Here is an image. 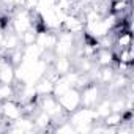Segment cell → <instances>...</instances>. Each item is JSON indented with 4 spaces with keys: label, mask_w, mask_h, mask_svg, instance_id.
I'll return each instance as SVG.
<instances>
[{
    "label": "cell",
    "mask_w": 134,
    "mask_h": 134,
    "mask_svg": "<svg viewBox=\"0 0 134 134\" xmlns=\"http://www.w3.org/2000/svg\"><path fill=\"white\" fill-rule=\"evenodd\" d=\"M0 84H16V66L5 58L0 65Z\"/></svg>",
    "instance_id": "52a82bcc"
},
{
    "label": "cell",
    "mask_w": 134,
    "mask_h": 134,
    "mask_svg": "<svg viewBox=\"0 0 134 134\" xmlns=\"http://www.w3.org/2000/svg\"><path fill=\"white\" fill-rule=\"evenodd\" d=\"M33 87H35V93L40 98L46 96V95H52V92H54V81L49 79L47 76H43L33 84Z\"/></svg>",
    "instance_id": "ba28073f"
},
{
    "label": "cell",
    "mask_w": 134,
    "mask_h": 134,
    "mask_svg": "<svg viewBox=\"0 0 134 134\" xmlns=\"http://www.w3.org/2000/svg\"><path fill=\"white\" fill-rule=\"evenodd\" d=\"M106 95V90L103 85H99L95 81H90L87 85L81 88V101L84 107H95V104Z\"/></svg>",
    "instance_id": "6da1fadb"
},
{
    "label": "cell",
    "mask_w": 134,
    "mask_h": 134,
    "mask_svg": "<svg viewBox=\"0 0 134 134\" xmlns=\"http://www.w3.org/2000/svg\"><path fill=\"white\" fill-rule=\"evenodd\" d=\"M2 62H3V52L0 51V65H2Z\"/></svg>",
    "instance_id": "7c38bea8"
},
{
    "label": "cell",
    "mask_w": 134,
    "mask_h": 134,
    "mask_svg": "<svg viewBox=\"0 0 134 134\" xmlns=\"http://www.w3.org/2000/svg\"><path fill=\"white\" fill-rule=\"evenodd\" d=\"M49 66L58 76H65L66 73H70L74 68V62L71 57H55Z\"/></svg>",
    "instance_id": "5b68a950"
},
{
    "label": "cell",
    "mask_w": 134,
    "mask_h": 134,
    "mask_svg": "<svg viewBox=\"0 0 134 134\" xmlns=\"http://www.w3.org/2000/svg\"><path fill=\"white\" fill-rule=\"evenodd\" d=\"M0 115L7 121H16L18 118L24 117V109H22V103L18 101L16 98L13 99H7L0 103Z\"/></svg>",
    "instance_id": "3957f363"
},
{
    "label": "cell",
    "mask_w": 134,
    "mask_h": 134,
    "mask_svg": "<svg viewBox=\"0 0 134 134\" xmlns=\"http://www.w3.org/2000/svg\"><path fill=\"white\" fill-rule=\"evenodd\" d=\"M57 101L62 107V110L70 115L71 112H74L76 109H79L82 106V101H81V90L77 87H71L70 90H66L63 95L57 96Z\"/></svg>",
    "instance_id": "7a4b0ae2"
},
{
    "label": "cell",
    "mask_w": 134,
    "mask_h": 134,
    "mask_svg": "<svg viewBox=\"0 0 134 134\" xmlns=\"http://www.w3.org/2000/svg\"><path fill=\"white\" fill-rule=\"evenodd\" d=\"M36 30L35 29H30V30H27V32H24L22 35H21V43H22V46H30V44H33L35 43V40H36Z\"/></svg>",
    "instance_id": "8fae6325"
},
{
    "label": "cell",
    "mask_w": 134,
    "mask_h": 134,
    "mask_svg": "<svg viewBox=\"0 0 134 134\" xmlns=\"http://www.w3.org/2000/svg\"><path fill=\"white\" fill-rule=\"evenodd\" d=\"M18 95V88L16 84H0V103L7 101V99H13Z\"/></svg>",
    "instance_id": "30bf717a"
},
{
    "label": "cell",
    "mask_w": 134,
    "mask_h": 134,
    "mask_svg": "<svg viewBox=\"0 0 134 134\" xmlns=\"http://www.w3.org/2000/svg\"><path fill=\"white\" fill-rule=\"evenodd\" d=\"M21 46H22L21 36L18 33H14L13 30L5 32L2 41H0V51H2V52H10V51H14V49H18Z\"/></svg>",
    "instance_id": "8992f818"
},
{
    "label": "cell",
    "mask_w": 134,
    "mask_h": 134,
    "mask_svg": "<svg viewBox=\"0 0 134 134\" xmlns=\"http://www.w3.org/2000/svg\"><path fill=\"white\" fill-rule=\"evenodd\" d=\"M93 60H95L96 66H112L115 62V55H114L112 49H98Z\"/></svg>",
    "instance_id": "9c48e42d"
},
{
    "label": "cell",
    "mask_w": 134,
    "mask_h": 134,
    "mask_svg": "<svg viewBox=\"0 0 134 134\" xmlns=\"http://www.w3.org/2000/svg\"><path fill=\"white\" fill-rule=\"evenodd\" d=\"M57 38H58V32H55V30H41V32L36 33L35 44H38L44 52H52L55 44H57Z\"/></svg>",
    "instance_id": "277c9868"
}]
</instances>
